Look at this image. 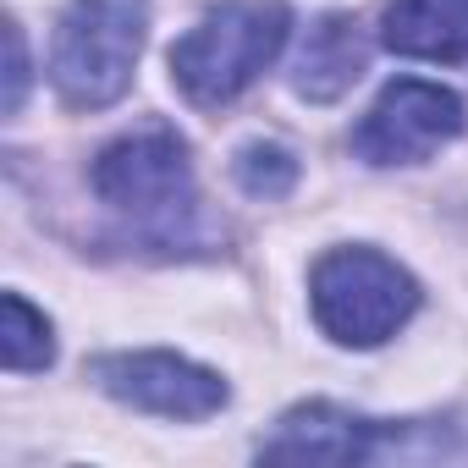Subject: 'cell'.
Returning a JSON list of instances; mask_svg holds the SVG:
<instances>
[{"label":"cell","instance_id":"obj_11","mask_svg":"<svg viewBox=\"0 0 468 468\" xmlns=\"http://www.w3.org/2000/svg\"><path fill=\"white\" fill-rule=\"evenodd\" d=\"M231 176H238V187L249 198H287L298 187V154L287 144H271V138H254L238 149V160H231Z\"/></svg>","mask_w":468,"mask_h":468},{"label":"cell","instance_id":"obj_8","mask_svg":"<svg viewBox=\"0 0 468 468\" xmlns=\"http://www.w3.org/2000/svg\"><path fill=\"white\" fill-rule=\"evenodd\" d=\"M364 67H369V45H364L358 23L342 17V12H331V17L309 23V34L298 39L292 89L303 100H314V105H331V100H342L364 78Z\"/></svg>","mask_w":468,"mask_h":468},{"label":"cell","instance_id":"obj_4","mask_svg":"<svg viewBox=\"0 0 468 468\" xmlns=\"http://www.w3.org/2000/svg\"><path fill=\"white\" fill-rule=\"evenodd\" d=\"M314 320L342 347H380L419 309V282L380 249H331L309 276Z\"/></svg>","mask_w":468,"mask_h":468},{"label":"cell","instance_id":"obj_12","mask_svg":"<svg viewBox=\"0 0 468 468\" xmlns=\"http://www.w3.org/2000/svg\"><path fill=\"white\" fill-rule=\"evenodd\" d=\"M6 50H12V67H6V116H17L23 94H28V45H23L17 23H6Z\"/></svg>","mask_w":468,"mask_h":468},{"label":"cell","instance_id":"obj_1","mask_svg":"<svg viewBox=\"0 0 468 468\" xmlns=\"http://www.w3.org/2000/svg\"><path fill=\"white\" fill-rule=\"evenodd\" d=\"M89 187L105 209H116L144 249L182 254L176 243H193L187 231L198 220V193H193V160L187 144L165 127L149 122L116 144H105L89 165Z\"/></svg>","mask_w":468,"mask_h":468},{"label":"cell","instance_id":"obj_5","mask_svg":"<svg viewBox=\"0 0 468 468\" xmlns=\"http://www.w3.org/2000/svg\"><path fill=\"white\" fill-rule=\"evenodd\" d=\"M463 133V100L424 78H397L353 127V154L364 165H419Z\"/></svg>","mask_w":468,"mask_h":468},{"label":"cell","instance_id":"obj_6","mask_svg":"<svg viewBox=\"0 0 468 468\" xmlns=\"http://www.w3.org/2000/svg\"><path fill=\"white\" fill-rule=\"evenodd\" d=\"M94 386L127 408L160 413V419H209L226 408V380L182 353H111L89 364Z\"/></svg>","mask_w":468,"mask_h":468},{"label":"cell","instance_id":"obj_2","mask_svg":"<svg viewBox=\"0 0 468 468\" xmlns=\"http://www.w3.org/2000/svg\"><path fill=\"white\" fill-rule=\"evenodd\" d=\"M287 28L292 17L282 0H226L171 45V78L204 111L231 105L282 56Z\"/></svg>","mask_w":468,"mask_h":468},{"label":"cell","instance_id":"obj_3","mask_svg":"<svg viewBox=\"0 0 468 468\" xmlns=\"http://www.w3.org/2000/svg\"><path fill=\"white\" fill-rule=\"evenodd\" d=\"M149 34V0H72L56 23L50 83L72 111H105L133 89Z\"/></svg>","mask_w":468,"mask_h":468},{"label":"cell","instance_id":"obj_7","mask_svg":"<svg viewBox=\"0 0 468 468\" xmlns=\"http://www.w3.org/2000/svg\"><path fill=\"white\" fill-rule=\"evenodd\" d=\"M386 441H402V430L386 419H364L336 402H303L276 424L271 441H260V457L271 463H369Z\"/></svg>","mask_w":468,"mask_h":468},{"label":"cell","instance_id":"obj_10","mask_svg":"<svg viewBox=\"0 0 468 468\" xmlns=\"http://www.w3.org/2000/svg\"><path fill=\"white\" fill-rule=\"evenodd\" d=\"M50 358H56L50 320L23 292H6V298H0V364H6L12 375H34Z\"/></svg>","mask_w":468,"mask_h":468},{"label":"cell","instance_id":"obj_9","mask_svg":"<svg viewBox=\"0 0 468 468\" xmlns=\"http://www.w3.org/2000/svg\"><path fill=\"white\" fill-rule=\"evenodd\" d=\"M380 45L408 61H463L468 56V0H386Z\"/></svg>","mask_w":468,"mask_h":468}]
</instances>
